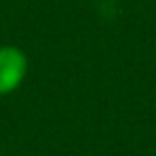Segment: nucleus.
<instances>
[{"label": "nucleus", "instance_id": "obj_1", "mask_svg": "<svg viewBox=\"0 0 156 156\" xmlns=\"http://www.w3.org/2000/svg\"><path fill=\"white\" fill-rule=\"evenodd\" d=\"M28 60L17 47H0V96L13 92L26 77Z\"/></svg>", "mask_w": 156, "mask_h": 156}]
</instances>
